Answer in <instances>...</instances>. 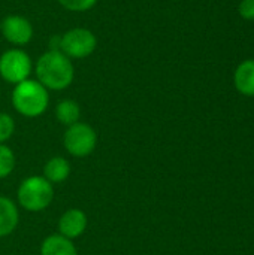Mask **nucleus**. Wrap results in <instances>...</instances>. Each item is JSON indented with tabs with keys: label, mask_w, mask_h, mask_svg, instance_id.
I'll return each mask as SVG.
<instances>
[{
	"label": "nucleus",
	"mask_w": 254,
	"mask_h": 255,
	"mask_svg": "<svg viewBox=\"0 0 254 255\" xmlns=\"http://www.w3.org/2000/svg\"><path fill=\"white\" fill-rule=\"evenodd\" d=\"M73 66L69 57L58 49L45 52L36 64L37 81L49 90H64L73 81Z\"/></svg>",
	"instance_id": "obj_1"
},
{
	"label": "nucleus",
	"mask_w": 254,
	"mask_h": 255,
	"mask_svg": "<svg viewBox=\"0 0 254 255\" xmlns=\"http://www.w3.org/2000/svg\"><path fill=\"white\" fill-rule=\"evenodd\" d=\"M48 91L46 88L31 79H25L15 85L12 93V105L21 115L34 118L42 115L48 108Z\"/></svg>",
	"instance_id": "obj_2"
},
{
	"label": "nucleus",
	"mask_w": 254,
	"mask_h": 255,
	"mask_svg": "<svg viewBox=\"0 0 254 255\" xmlns=\"http://www.w3.org/2000/svg\"><path fill=\"white\" fill-rule=\"evenodd\" d=\"M18 203L28 212H40L46 209L54 199V188L43 176L25 178L18 187Z\"/></svg>",
	"instance_id": "obj_3"
},
{
	"label": "nucleus",
	"mask_w": 254,
	"mask_h": 255,
	"mask_svg": "<svg viewBox=\"0 0 254 255\" xmlns=\"http://www.w3.org/2000/svg\"><path fill=\"white\" fill-rule=\"evenodd\" d=\"M63 143L66 151L78 158L90 155L97 143V134L94 128L85 123H75L64 131Z\"/></svg>",
	"instance_id": "obj_4"
},
{
	"label": "nucleus",
	"mask_w": 254,
	"mask_h": 255,
	"mask_svg": "<svg viewBox=\"0 0 254 255\" xmlns=\"http://www.w3.org/2000/svg\"><path fill=\"white\" fill-rule=\"evenodd\" d=\"M97 46L96 36L87 28H72L60 37V49L69 58H85Z\"/></svg>",
	"instance_id": "obj_5"
},
{
	"label": "nucleus",
	"mask_w": 254,
	"mask_h": 255,
	"mask_svg": "<svg viewBox=\"0 0 254 255\" xmlns=\"http://www.w3.org/2000/svg\"><path fill=\"white\" fill-rule=\"evenodd\" d=\"M31 60L21 49H9L0 57V75L6 82L19 84L28 78Z\"/></svg>",
	"instance_id": "obj_6"
},
{
	"label": "nucleus",
	"mask_w": 254,
	"mask_h": 255,
	"mask_svg": "<svg viewBox=\"0 0 254 255\" xmlns=\"http://www.w3.org/2000/svg\"><path fill=\"white\" fill-rule=\"evenodd\" d=\"M3 36L15 45H25L33 36V27L28 19L19 15H9L1 22Z\"/></svg>",
	"instance_id": "obj_7"
},
{
	"label": "nucleus",
	"mask_w": 254,
	"mask_h": 255,
	"mask_svg": "<svg viewBox=\"0 0 254 255\" xmlns=\"http://www.w3.org/2000/svg\"><path fill=\"white\" fill-rule=\"evenodd\" d=\"M87 229V215L84 211L72 208L66 211L58 220V235L66 239L79 238Z\"/></svg>",
	"instance_id": "obj_8"
},
{
	"label": "nucleus",
	"mask_w": 254,
	"mask_h": 255,
	"mask_svg": "<svg viewBox=\"0 0 254 255\" xmlns=\"http://www.w3.org/2000/svg\"><path fill=\"white\" fill-rule=\"evenodd\" d=\"M234 84L243 96L254 97V58L243 61L237 67L234 73Z\"/></svg>",
	"instance_id": "obj_9"
},
{
	"label": "nucleus",
	"mask_w": 254,
	"mask_h": 255,
	"mask_svg": "<svg viewBox=\"0 0 254 255\" xmlns=\"http://www.w3.org/2000/svg\"><path fill=\"white\" fill-rule=\"evenodd\" d=\"M19 221L16 205L4 196H0V238L13 233Z\"/></svg>",
	"instance_id": "obj_10"
},
{
	"label": "nucleus",
	"mask_w": 254,
	"mask_h": 255,
	"mask_svg": "<svg viewBox=\"0 0 254 255\" xmlns=\"http://www.w3.org/2000/svg\"><path fill=\"white\" fill-rule=\"evenodd\" d=\"M40 255H78V251L70 239L61 235H51L42 242Z\"/></svg>",
	"instance_id": "obj_11"
},
{
	"label": "nucleus",
	"mask_w": 254,
	"mask_h": 255,
	"mask_svg": "<svg viewBox=\"0 0 254 255\" xmlns=\"http://www.w3.org/2000/svg\"><path fill=\"white\" fill-rule=\"evenodd\" d=\"M70 175V164L63 157H54L43 166V178L51 184H61Z\"/></svg>",
	"instance_id": "obj_12"
},
{
	"label": "nucleus",
	"mask_w": 254,
	"mask_h": 255,
	"mask_svg": "<svg viewBox=\"0 0 254 255\" xmlns=\"http://www.w3.org/2000/svg\"><path fill=\"white\" fill-rule=\"evenodd\" d=\"M55 117H57L58 123H61L67 127L72 126V124L78 123V120L81 117L79 105L73 100H61L55 108Z\"/></svg>",
	"instance_id": "obj_13"
},
{
	"label": "nucleus",
	"mask_w": 254,
	"mask_h": 255,
	"mask_svg": "<svg viewBox=\"0 0 254 255\" xmlns=\"http://www.w3.org/2000/svg\"><path fill=\"white\" fill-rule=\"evenodd\" d=\"M15 167V155L9 146L0 143V179L9 176Z\"/></svg>",
	"instance_id": "obj_14"
},
{
	"label": "nucleus",
	"mask_w": 254,
	"mask_h": 255,
	"mask_svg": "<svg viewBox=\"0 0 254 255\" xmlns=\"http://www.w3.org/2000/svg\"><path fill=\"white\" fill-rule=\"evenodd\" d=\"M13 131H15L13 118L7 114L0 112V143H4L6 140H9Z\"/></svg>",
	"instance_id": "obj_15"
},
{
	"label": "nucleus",
	"mask_w": 254,
	"mask_h": 255,
	"mask_svg": "<svg viewBox=\"0 0 254 255\" xmlns=\"http://www.w3.org/2000/svg\"><path fill=\"white\" fill-rule=\"evenodd\" d=\"M63 7L67 10H75V12H84L91 9L97 0H58Z\"/></svg>",
	"instance_id": "obj_16"
},
{
	"label": "nucleus",
	"mask_w": 254,
	"mask_h": 255,
	"mask_svg": "<svg viewBox=\"0 0 254 255\" xmlns=\"http://www.w3.org/2000/svg\"><path fill=\"white\" fill-rule=\"evenodd\" d=\"M238 12L244 19L254 21V0H241L238 6Z\"/></svg>",
	"instance_id": "obj_17"
}]
</instances>
